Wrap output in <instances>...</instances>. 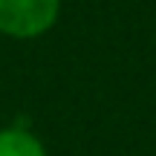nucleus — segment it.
<instances>
[{
  "mask_svg": "<svg viewBox=\"0 0 156 156\" xmlns=\"http://www.w3.org/2000/svg\"><path fill=\"white\" fill-rule=\"evenodd\" d=\"M64 0H0V35L9 41H38L55 29Z\"/></svg>",
  "mask_w": 156,
  "mask_h": 156,
  "instance_id": "obj_1",
  "label": "nucleus"
},
{
  "mask_svg": "<svg viewBox=\"0 0 156 156\" xmlns=\"http://www.w3.org/2000/svg\"><path fill=\"white\" fill-rule=\"evenodd\" d=\"M0 156H49V153L35 130L23 127V124H6L0 127Z\"/></svg>",
  "mask_w": 156,
  "mask_h": 156,
  "instance_id": "obj_2",
  "label": "nucleus"
}]
</instances>
